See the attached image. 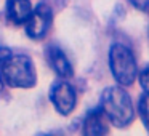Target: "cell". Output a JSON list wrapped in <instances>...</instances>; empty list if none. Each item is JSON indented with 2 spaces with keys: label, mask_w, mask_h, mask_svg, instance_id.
I'll return each mask as SVG.
<instances>
[{
  "label": "cell",
  "mask_w": 149,
  "mask_h": 136,
  "mask_svg": "<svg viewBox=\"0 0 149 136\" xmlns=\"http://www.w3.org/2000/svg\"><path fill=\"white\" fill-rule=\"evenodd\" d=\"M101 110L116 126H127L133 120V104L128 93L120 87L106 88L101 98Z\"/></svg>",
  "instance_id": "7a4b0ae2"
},
{
  "label": "cell",
  "mask_w": 149,
  "mask_h": 136,
  "mask_svg": "<svg viewBox=\"0 0 149 136\" xmlns=\"http://www.w3.org/2000/svg\"><path fill=\"white\" fill-rule=\"evenodd\" d=\"M0 77L3 85L13 88H32L37 82L34 62L24 55H10L0 64Z\"/></svg>",
  "instance_id": "6da1fadb"
},
{
  "label": "cell",
  "mask_w": 149,
  "mask_h": 136,
  "mask_svg": "<svg viewBox=\"0 0 149 136\" xmlns=\"http://www.w3.org/2000/svg\"><path fill=\"white\" fill-rule=\"evenodd\" d=\"M7 18L15 24H23L32 13V5L29 0H8L7 2Z\"/></svg>",
  "instance_id": "ba28073f"
},
{
  "label": "cell",
  "mask_w": 149,
  "mask_h": 136,
  "mask_svg": "<svg viewBox=\"0 0 149 136\" xmlns=\"http://www.w3.org/2000/svg\"><path fill=\"white\" fill-rule=\"evenodd\" d=\"M52 8L45 3H40L36 10H32L31 16L26 21V34L34 40H40L48 32L52 24Z\"/></svg>",
  "instance_id": "277c9868"
},
{
  "label": "cell",
  "mask_w": 149,
  "mask_h": 136,
  "mask_svg": "<svg viewBox=\"0 0 149 136\" xmlns=\"http://www.w3.org/2000/svg\"><path fill=\"white\" fill-rule=\"evenodd\" d=\"M139 115L146 130L149 131V93H144L139 99Z\"/></svg>",
  "instance_id": "9c48e42d"
},
{
  "label": "cell",
  "mask_w": 149,
  "mask_h": 136,
  "mask_svg": "<svg viewBox=\"0 0 149 136\" xmlns=\"http://www.w3.org/2000/svg\"><path fill=\"white\" fill-rule=\"evenodd\" d=\"M47 58H48V62L52 66V69L59 77H64V78L72 77V72H74L72 71V66L61 48H58V46H50L48 51H47Z\"/></svg>",
  "instance_id": "52a82bcc"
},
{
  "label": "cell",
  "mask_w": 149,
  "mask_h": 136,
  "mask_svg": "<svg viewBox=\"0 0 149 136\" xmlns=\"http://www.w3.org/2000/svg\"><path fill=\"white\" fill-rule=\"evenodd\" d=\"M107 122H109V120L106 119V115H104L103 110L95 109V110H91V112L87 115V119H85L82 133H84L85 136L106 135V133L109 131V128H107Z\"/></svg>",
  "instance_id": "8992f818"
},
{
  "label": "cell",
  "mask_w": 149,
  "mask_h": 136,
  "mask_svg": "<svg viewBox=\"0 0 149 136\" xmlns=\"http://www.w3.org/2000/svg\"><path fill=\"white\" fill-rule=\"evenodd\" d=\"M139 85H141L144 93H149V67H146L139 74Z\"/></svg>",
  "instance_id": "30bf717a"
},
{
  "label": "cell",
  "mask_w": 149,
  "mask_h": 136,
  "mask_svg": "<svg viewBox=\"0 0 149 136\" xmlns=\"http://www.w3.org/2000/svg\"><path fill=\"white\" fill-rule=\"evenodd\" d=\"M10 53L11 51L8 48H2V46H0V64H2V61H3ZM2 88H3V82H2V77H0V91H2Z\"/></svg>",
  "instance_id": "7c38bea8"
},
{
  "label": "cell",
  "mask_w": 149,
  "mask_h": 136,
  "mask_svg": "<svg viewBox=\"0 0 149 136\" xmlns=\"http://www.w3.org/2000/svg\"><path fill=\"white\" fill-rule=\"evenodd\" d=\"M50 99H52L55 109L61 115H69L75 107V91L68 82H55L50 90Z\"/></svg>",
  "instance_id": "5b68a950"
},
{
  "label": "cell",
  "mask_w": 149,
  "mask_h": 136,
  "mask_svg": "<svg viewBox=\"0 0 149 136\" xmlns=\"http://www.w3.org/2000/svg\"><path fill=\"white\" fill-rule=\"evenodd\" d=\"M109 67L119 85H132L138 75L136 61L132 50L122 43H114L109 50Z\"/></svg>",
  "instance_id": "3957f363"
},
{
  "label": "cell",
  "mask_w": 149,
  "mask_h": 136,
  "mask_svg": "<svg viewBox=\"0 0 149 136\" xmlns=\"http://www.w3.org/2000/svg\"><path fill=\"white\" fill-rule=\"evenodd\" d=\"M130 2H132L138 10L149 11V0H130Z\"/></svg>",
  "instance_id": "8fae6325"
}]
</instances>
